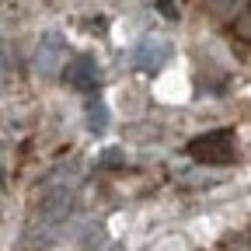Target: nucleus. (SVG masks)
I'll list each match as a JSON object with an SVG mask.
<instances>
[{
	"instance_id": "f257e3e1",
	"label": "nucleus",
	"mask_w": 251,
	"mask_h": 251,
	"mask_svg": "<svg viewBox=\"0 0 251 251\" xmlns=\"http://www.w3.org/2000/svg\"><path fill=\"white\" fill-rule=\"evenodd\" d=\"M188 153L196 161H209V164H230L237 161V136L234 129H213V133H202L188 143Z\"/></svg>"
},
{
	"instance_id": "f03ea898",
	"label": "nucleus",
	"mask_w": 251,
	"mask_h": 251,
	"mask_svg": "<svg viewBox=\"0 0 251 251\" xmlns=\"http://www.w3.org/2000/svg\"><path fill=\"white\" fill-rule=\"evenodd\" d=\"M67 80L74 84V87H94L98 84V67H94V59H87V56H80V59H74L70 63V70H67Z\"/></svg>"
},
{
	"instance_id": "7ed1b4c3",
	"label": "nucleus",
	"mask_w": 251,
	"mask_h": 251,
	"mask_svg": "<svg viewBox=\"0 0 251 251\" xmlns=\"http://www.w3.org/2000/svg\"><path fill=\"white\" fill-rule=\"evenodd\" d=\"M164 59H168V46H164L161 39L143 42V46H140V52H136V63H140V67H150V70H157Z\"/></svg>"
}]
</instances>
